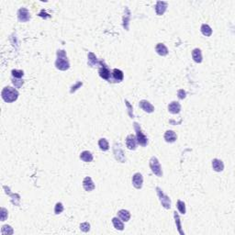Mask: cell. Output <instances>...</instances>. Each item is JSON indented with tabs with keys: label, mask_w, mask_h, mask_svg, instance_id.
<instances>
[{
	"label": "cell",
	"mask_w": 235,
	"mask_h": 235,
	"mask_svg": "<svg viewBox=\"0 0 235 235\" xmlns=\"http://www.w3.org/2000/svg\"><path fill=\"white\" fill-rule=\"evenodd\" d=\"M1 97L5 102L12 103L18 99L19 92L11 86H6V87H4V89L1 92Z\"/></svg>",
	"instance_id": "6da1fadb"
},
{
	"label": "cell",
	"mask_w": 235,
	"mask_h": 235,
	"mask_svg": "<svg viewBox=\"0 0 235 235\" xmlns=\"http://www.w3.org/2000/svg\"><path fill=\"white\" fill-rule=\"evenodd\" d=\"M55 66L57 69L62 70V71H65V70L69 69L70 64L67 59L66 53L64 50H60L57 52V60L55 62Z\"/></svg>",
	"instance_id": "7a4b0ae2"
},
{
	"label": "cell",
	"mask_w": 235,
	"mask_h": 235,
	"mask_svg": "<svg viewBox=\"0 0 235 235\" xmlns=\"http://www.w3.org/2000/svg\"><path fill=\"white\" fill-rule=\"evenodd\" d=\"M134 129H135V131H136V139H137L138 143L142 146H146L148 144V139L145 136V134L142 132L140 125L137 122L134 123Z\"/></svg>",
	"instance_id": "3957f363"
},
{
	"label": "cell",
	"mask_w": 235,
	"mask_h": 235,
	"mask_svg": "<svg viewBox=\"0 0 235 235\" xmlns=\"http://www.w3.org/2000/svg\"><path fill=\"white\" fill-rule=\"evenodd\" d=\"M150 167L153 171V173L155 175H156L157 176H162L163 175V171H162V167L161 164L158 161L156 157H152L150 160Z\"/></svg>",
	"instance_id": "277c9868"
},
{
	"label": "cell",
	"mask_w": 235,
	"mask_h": 235,
	"mask_svg": "<svg viewBox=\"0 0 235 235\" xmlns=\"http://www.w3.org/2000/svg\"><path fill=\"white\" fill-rule=\"evenodd\" d=\"M156 191H157V195L160 198V201L162 203V205L163 206V208H171V199L169 196H167L163 192V190L160 188H156Z\"/></svg>",
	"instance_id": "5b68a950"
},
{
	"label": "cell",
	"mask_w": 235,
	"mask_h": 235,
	"mask_svg": "<svg viewBox=\"0 0 235 235\" xmlns=\"http://www.w3.org/2000/svg\"><path fill=\"white\" fill-rule=\"evenodd\" d=\"M18 19L20 22H27L31 19V14L29 10L25 7L20 8L18 11Z\"/></svg>",
	"instance_id": "8992f818"
},
{
	"label": "cell",
	"mask_w": 235,
	"mask_h": 235,
	"mask_svg": "<svg viewBox=\"0 0 235 235\" xmlns=\"http://www.w3.org/2000/svg\"><path fill=\"white\" fill-rule=\"evenodd\" d=\"M113 151H114V155H115V158L117 159L118 162L120 163H124L126 158H125V155H124V153L123 151L121 150L120 148V144H118V143H115L114 144V148H113Z\"/></svg>",
	"instance_id": "52a82bcc"
},
{
	"label": "cell",
	"mask_w": 235,
	"mask_h": 235,
	"mask_svg": "<svg viewBox=\"0 0 235 235\" xmlns=\"http://www.w3.org/2000/svg\"><path fill=\"white\" fill-rule=\"evenodd\" d=\"M142 183H143V178L142 174L140 173H136L133 177H132V185L135 188L137 189H141L142 187Z\"/></svg>",
	"instance_id": "ba28073f"
},
{
	"label": "cell",
	"mask_w": 235,
	"mask_h": 235,
	"mask_svg": "<svg viewBox=\"0 0 235 235\" xmlns=\"http://www.w3.org/2000/svg\"><path fill=\"white\" fill-rule=\"evenodd\" d=\"M126 145L130 150H135L137 146V139L134 135L130 134L126 138Z\"/></svg>",
	"instance_id": "9c48e42d"
},
{
	"label": "cell",
	"mask_w": 235,
	"mask_h": 235,
	"mask_svg": "<svg viewBox=\"0 0 235 235\" xmlns=\"http://www.w3.org/2000/svg\"><path fill=\"white\" fill-rule=\"evenodd\" d=\"M83 187H84V188H85V191L90 192V191L94 190V189H95V184H94V182L92 181V178L89 177V176H86V177L84 179V181H83Z\"/></svg>",
	"instance_id": "30bf717a"
},
{
	"label": "cell",
	"mask_w": 235,
	"mask_h": 235,
	"mask_svg": "<svg viewBox=\"0 0 235 235\" xmlns=\"http://www.w3.org/2000/svg\"><path fill=\"white\" fill-rule=\"evenodd\" d=\"M167 6H168V3L167 2H163V1H158L156 3V6H155V11H156V14L158 16H162L166 8H167Z\"/></svg>",
	"instance_id": "8fae6325"
},
{
	"label": "cell",
	"mask_w": 235,
	"mask_h": 235,
	"mask_svg": "<svg viewBox=\"0 0 235 235\" xmlns=\"http://www.w3.org/2000/svg\"><path fill=\"white\" fill-rule=\"evenodd\" d=\"M139 105H140V108L142 109L145 112L152 113L155 110V107L149 101H147V100H141Z\"/></svg>",
	"instance_id": "7c38bea8"
},
{
	"label": "cell",
	"mask_w": 235,
	"mask_h": 235,
	"mask_svg": "<svg viewBox=\"0 0 235 235\" xmlns=\"http://www.w3.org/2000/svg\"><path fill=\"white\" fill-rule=\"evenodd\" d=\"M99 76L101 78L105 79V80H109L111 73L106 65H101V67L99 69Z\"/></svg>",
	"instance_id": "4fadbf2b"
},
{
	"label": "cell",
	"mask_w": 235,
	"mask_h": 235,
	"mask_svg": "<svg viewBox=\"0 0 235 235\" xmlns=\"http://www.w3.org/2000/svg\"><path fill=\"white\" fill-rule=\"evenodd\" d=\"M168 110L169 112H171L172 114H178L181 110V105L178 102L173 101L172 103L169 104L168 106Z\"/></svg>",
	"instance_id": "5bb4252c"
},
{
	"label": "cell",
	"mask_w": 235,
	"mask_h": 235,
	"mask_svg": "<svg viewBox=\"0 0 235 235\" xmlns=\"http://www.w3.org/2000/svg\"><path fill=\"white\" fill-rule=\"evenodd\" d=\"M177 139V136L174 130H167L164 133V140L167 142H175Z\"/></svg>",
	"instance_id": "9a60e30c"
},
{
	"label": "cell",
	"mask_w": 235,
	"mask_h": 235,
	"mask_svg": "<svg viewBox=\"0 0 235 235\" xmlns=\"http://www.w3.org/2000/svg\"><path fill=\"white\" fill-rule=\"evenodd\" d=\"M212 167L216 172H221L224 169V164L221 160L213 159L212 160Z\"/></svg>",
	"instance_id": "2e32d148"
},
{
	"label": "cell",
	"mask_w": 235,
	"mask_h": 235,
	"mask_svg": "<svg viewBox=\"0 0 235 235\" xmlns=\"http://www.w3.org/2000/svg\"><path fill=\"white\" fill-rule=\"evenodd\" d=\"M155 51L161 56H165L168 53V49L166 48V46L163 43H158L155 47Z\"/></svg>",
	"instance_id": "e0dca14e"
},
{
	"label": "cell",
	"mask_w": 235,
	"mask_h": 235,
	"mask_svg": "<svg viewBox=\"0 0 235 235\" xmlns=\"http://www.w3.org/2000/svg\"><path fill=\"white\" fill-rule=\"evenodd\" d=\"M118 215L119 217V219L122 221H129V220L130 219V213L128 211V210H125V209H121L118 212Z\"/></svg>",
	"instance_id": "ac0fdd59"
},
{
	"label": "cell",
	"mask_w": 235,
	"mask_h": 235,
	"mask_svg": "<svg viewBox=\"0 0 235 235\" xmlns=\"http://www.w3.org/2000/svg\"><path fill=\"white\" fill-rule=\"evenodd\" d=\"M80 159L85 163H89L93 161V155L90 152L88 151H84L81 155H80Z\"/></svg>",
	"instance_id": "d6986e66"
},
{
	"label": "cell",
	"mask_w": 235,
	"mask_h": 235,
	"mask_svg": "<svg viewBox=\"0 0 235 235\" xmlns=\"http://www.w3.org/2000/svg\"><path fill=\"white\" fill-rule=\"evenodd\" d=\"M192 57L194 59V61L197 63V64H200L202 62V53H201V51L199 49H195L193 52H192Z\"/></svg>",
	"instance_id": "ffe728a7"
},
{
	"label": "cell",
	"mask_w": 235,
	"mask_h": 235,
	"mask_svg": "<svg viewBox=\"0 0 235 235\" xmlns=\"http://www.w3.org/2000/svg\"><path fill=\"white\" fill-rule=\"evenodd\" d=\"M112 76L114 79L116 80V82H121L123 78H124V75H123V72L118 70V69H114L113 72H112Z\"/></svg>",
	"instance_id": "44dd1931"
},
{
	"label": "cell",
	"mask_w": 235,
	"mask_h": 235,
	"mask_svg": "<svg viewBox=\"0 0 235 235\" xmlns=\"http://www.w3.org/2000/svg\"><path fill=\"white\" fill-rule=\"evenodd\" d=\"M201 32H202V34L204 36L209 37L212 34V30H211V28L208 24H203L201 26Z\"/></svg>",
	"instance_id": "7402d4cb"
},
{
	"label": "cell",
	"mask_w": 235,
	"mask_h": 235,
	"mask_svg": "<svg viewBox=\"0 0 235 235\" xmlns=\"http://www.w3.org/2000/svg\"><path fill=\"white\" fill-rule=\"evenodd\" d=\"M98 146L102 151H108L109 149V145L108 141L105 138H102L98 141Z\"/></svg>",
	"instance_id": "603a6c76"
},
{
	"label": "cell",
	"mask_w": 235,
	"mask_h": 235,
	"mask_svg": "<svg viewBox=\"0 0 235 235\" xmlns=\"http://www.w3.org/2000/svg\"><path fill=\"white\" fill-rule=\"evenodd\" d=\"M112 223H113L114 227H115L117 230H118V231H123V230H124L123 222H122L119 219H118V218H113V219H112Z\"/></svg>",
	"instance_id": "cb8c5ba5"
},
{
	"label": "cell",
	"mask_w": 235,
	"mask_h": 235,
	"mask_svg": "<svg viewBox=\"0 0 235 235\" xmlns=\"http://www.w3.org/2000/svg\"><path fill=\"white\" fill-rule=\"evenodd\" d=\"M97 64L98 63H97V56L93 52H89L88 53V64L90 66H94V65H97Z\"/></svg>",
	"instance_id": "d4e9b609"
},
{
	"label": "cell",
	"mask_w": 235,
	"mask_h": 235,
	"mask_svg": "<svg viewBox=\"0 0 235 235\" xmlns=\"http://www.w3.org/2000/svg\"><path fill=\"white\" fill-rule=\"evenodd\" d=\"M126 12L127 14H125L124 19H123V26L125 28V30H129V21H130V12L129 10V8H126Z\"/></svg>",
	"instance_id": "484cf974"
},
{
	"label": "cell",
	"mask_w": 235,
	"mask_h": 235,
	"mask_svg": "<svg viewBox=\"0 0 235 235\" xmlns=\"http://www.w3.org/2000/svg\"><path fill=\"white\" fill-rule=\"evenodd\" d=\"M174 216H175V224H176V227H177V230H178V232L181 233V234H185L184 233V232L182 231V227H181V221H180V218H179V216H178V214L176 213V211H175L174 212Z\"/></svg>",
	"instance_id": "4316f807"
},
{
	"label": "cell",
	"mask_w": 235,
	"mask_h": 235,
	"mask_svg": "<svg viewBox=\"0 0 235 235\" xmlns=\"http://www.w3.org/2000/svg\"><path fill=\"white\" fill-rule=\"evenodd\" d=\"M176 207L178 208V210L180 211V213L182 214H186V206H185V203L181 200H178L177 201V204H176Z\"/></svg>",
	"instance_id": "83f0119b"
},
{
	"label": "cell",
	"mask_w": 235,
	"mask_h": 235,
	"mask_svg": "<svg viewBox=\"0 0 235 235\" xmlns=\"http://www.w3.org/2000/svg\"><path fill=\"white\" fill-rule=\"evenodd\" d=\"M11 74H12V76H13V77L18 79H20L24 76V73H23L22 70H12Z\"/></svg>",
	"instance_id": "f1b7e54d"
},
{
	"label": "cell",
	"mask_w": 235,
	"mask_h": 235,
	"mask_svg": "<svg viewBox=\"0 0 235 235\" xmlns=\"http://www.w3.org/2000/svg\"><path fill=\"white\" fill-rule=\"evenodd\" d=\"M2 233L3 234H12L13 233V229L9 225H5L2 227Z\"/></svg>",
	"instance_id": "f546056e"
},
{
	"label": "cell",
	"mask_w": 235,
	"mask_h": 235,
	"mask_svg": "<svg viewBox=\"0 0 235 235\" xmlns=\"http://www.w3.org/2000/svg\"><path fill=\"white\" fill-rule=\"evenodd\" d=\"M64 211V206L62 203H57L55 205V208H54V213L55 214H60Z\"/></svg>",
	"instance_id": "4dcf8cb0"
},
{
	"label": "cell",
	"mask_w": 235,
	"mask_h": 235,
	"mask_svg": "<svg viewBox=\"0 0 235 235\" xmlns=\"http://www.w3.org/2000/svg\"><path fill=\"white\" fill-rule=\"evenodd\" d=\"M80 229L85 232V233H87L89 230H90V224L88 222H84L80 225Z\"/></svg>",
	"instance_id": "1f68e13d"
},
{
	"label": "cell",
	"mask_w": 235,
	"mask_h": 235,
	"mask_svg": "<svg viewBox=\"0 0 235 235\" xmlns=\"http://www.w3.org/2000/svg\"><path fill=\"white\" fill-rule=\"evenodd\" d=\"M13 84H14V85L17 87V88H19L22 85H23V80H21V79H18V78H15L13 79Z\"/></svg>",
	"instance_id": "d6a6232c"
},
{
	"label": "cell",
	"mask_w": 235,
	"mask_h": 235,
	"mask_svg": "<svg viewBox=\"0 0 235 235\" xmlns=\"http://www.w3.org/2000/svg\"><path fill=\"white\" fill-rule=\"evenodd\" d=\"M6 217H7V211H6V208H1V221H4L6 219Z\"/></svg>",
	"instance_id": "836d02e7"
},
{
	"label": "cell",
	"mask_w": 235,
	"mask_h": 235,
	"mask_svg": "<svg viewBox=\"0 0 235 235\" xmlns=\"http://www.w3.org/2000/svg\"><path fill=\"white\" fill-rule=\"evenodd\" d=\"M186 95H187V93H186V91H184L183 89H180V90H178V92H177V96H178L179 99H184V98L186 97Z\"/></svg>",
	"instance_id": "e575fe53"
},
{
	"label": "cell",
	"mask_w": 235,
	"mask_h": 235,
	"mask_svg": "<svg viewBox=\"0 0 235 235\" xmlns=\"http://www.w3.org/2000/svg\"><path fill=\"white\" fill-rule=\"evenodd\" d=\"M80 85H82V83H80V82H79L78 84H77V85H76L75 86V89H73V90L71 91V93H73V92H74V91H75L76 89H77V87H78V86H80Z\"/></svg>",
	"instance_id": "d590c367"
}]
</instances>
